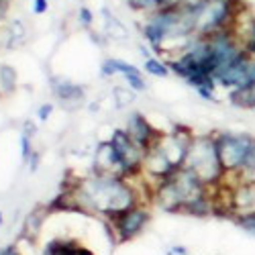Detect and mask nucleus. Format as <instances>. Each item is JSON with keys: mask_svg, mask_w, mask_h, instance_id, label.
I'll return each instance as SVG.
<instances>
[{"mask_svg": "<svg viewBox=\"0 0 255 255\" xmlns=\"http://www.w3.org/2000/svg\"><path fill=\"white\" fill-rule=\"evenodd\" d=\"M68 194L72 196L74 206L80 210L104 215L106 219L141 204L137 188L133 186L131 178L125 176L94 174L82 178L72 190H68Z\"/></svg>", "mask_w": 255, "mask_h": 255, "instance_id": "1", "label": "nucleus"}, {"mask_svg": "<svg viewBox=\"0 0 255 255\" xmlns=\"http://www.w3.org/2000/svg\"><path fill=\"white\" fill-rule=\"evenodd\" d=\"M184 167L192 169V172L212 190L219 188L221 184H225L229 180V174H227L223 159H221V153H219V145H217L215 133L194 137Z\"/></svg>", "mask_w": 255, "mask_h": 255, "instance_id": "2", "label": "nucleus"}, {"mask_svg": "<svg viewBox=\"0 0 255 255\" xmlns=\"http://www.w3.org/2000/svg\"><path fill=\"white\" fill-rule=\"evenodd\" d=\"M243 6V0H204V4L194 10L196 35H212L233 29L245 12Z\"/></svg>", "mask_w": 255, "mask_h": 255, "instance_id": "3", "label": "nucleus"}, {"mask_svg": "<svg viewBox=\"0 0 255 255\" xmlns=\"http://www.w3.org/2000/svg\"><path fill=\"white\" fill-rule=\"evenodd\" d=\"M215 139L227 174L239 176L255 145V137L245 131H215Z\"/></svg>", "mask_w": 255, "mask_h": 255, "instance_id": "4", "label": "nucleus"}, {"mask_svg": "<svg viewBox=\"0 0 255 255\" xmlns=\"http://www.w3.org/2000/svg\"><path fill=\"white\" fill-rule=\"evenodd\" d=\"M111 227H113V235L117 241L127 243L135 237H139L141 233L147 229V225L151 223V210L147 204H137L133 208H127L119 215L111 217Z\"/></svg>", "mask_w": 255, "mask_h": 255, "instance_id": "5", "label": "nucleus"}, {"mask_svg": "<svg viewBox=\"0 0 255 255\" xmlns=\"http://www.w3.org/2000/svg\"><path fill=\"white\" fill-rule=\"evenodd\" d=\"M227 198L231 206V219L237 212H247L255 208V182L229 176L227 180Z\"/></svg>", "mask_w": 255, "mask_h": 255, "instance_id": "6", "label": "nucleus"}, {"mask_svg": "<svg viewBox=\"0 0 255 255\" xmlns=\"http://www.w3.org/2000/svg\"><path fill=\"white\" fill-rule=\"evenodd\" d=\"M125 131L131 135V139L141 147V149H149V147L161 137V131H157L155 127L145 119V115L141 113H131L127 119V127Z\"/></svg>", "mask_w": 255, "mask_h": 255, "instance_id": "7", "label": "nucleus"}, {"mask_svg": "<svg viewBox=\"0 0 255 255\" xmlns=\"http://www.w3.org/2000/svg\"><path fill=\"white\" fill-rule=\"evenodd\" d=\"M102 76H123L125 82H127V86H131L137 92L147 88L143 72L137 66H133V63L125 61V59H117V57L106 59L102 63Z\"/></svg>", "mask_w": 255, "mask_h": 255, "instance_id": "8", "label": "nucleus"}, {"mask_svg": "<svg viewBox=\"0 0 255 255\" xmlns=\"http://www.w3.org/2000/svg\"><path fill=\"white\" fill-rule=\"evenodd\" d=\"M43 255H94L92 249H88L82 241L76 239H49Z\"/></svg>", "mask_w": 255, "mask_h": 255, "instance_id": "9", "label": "nucleus"}, {"mask_svg": "<svg viewBox=\"0 0 255 255\" xmlns=\"http://www.w3.org/2000/svg\"><path fill=\"white\" fill-rule=\"evenodd\" d=\"M235 33L241 41V45L243 49L255 57V16L253 14H241V18L237 20V25H235Z\"/></svg>", "mask_w": 255, "mask_h": 255, "instance_id": "10", "label": "nucleus"}, {"mask_svg": "<svg viewBox=\"0 0 255 255\" xmlns=\"http://www.w3.org/2000/svg\"><path fill=\"white\" fill-rule=\"evenodd\" d=\"M53 92L61 102H82L84 100V90L76 84L68 82V80H57L53 82Z\"/></svg>", "mask_w": 255, "mask_h": 255, "instance_id": "11", "label": "nucleus"}, {"mask_svg": "<svg viewBox=\"0 0 255 255\" xmlns=\"http://www.w3.org/2000/svg\"><path fill=\"white\" fill-rule=\"evenodd\" d=\"M143 70H145V74H149L153 78L172 76V70H169V66H167V59H161L157 55H147L145 63H143Z\"/></svg>", "mask_w": 255, "mask_h": 255, "instance_id": "12", "label": "nucleus"}, {"mask_svg": "<svg viewBox=\"0 0 255 255\" xmlns=\"http://www.w3.org/2000/svg\"><path fill=\"white\" fill-rule=\"evenodd\" d=\"M231 221L245 233H249V235H255V208L247 212H237V215H233Z\"/></svg>", "mask_w": 255, "mask_h": 255, "instance_id": "13", "label": "nucleus"}, {"mask_svg": "<svg viewBox=\"0 0 255 255\" xmlns=\"http://www.w3.org/2000/svg\"><path fill=\"white\" fill-rule=\"evenodd\" d=\"M16 88V72L10 66H0V90L2 92H12Z\"/></svg>", "mask_w": 255, "mask_h": 255, "instance_id": "14", "label": "nucleus"}, {"mask_svg": "<svg viewBox=\"0 0 255 255\" xmlns=\"http://www.w3.org/2000/svg\"><path fill=\"white\" fill-rule=\"evenodd\" d=\"M127 4H129V8H133L135 12L151 14V12L161 8V0H127Z\"/></svg>", "mask_w": 255, "mask_h": 255, "instance_id": "15", "label": "nucleus"}, {"mask_svg": "<svg viewBox=\"0 0 255 255\" xmlns=\"http://www.w3.org/2000/svg\"><path fill=\"white\" fill-rule=\"evenodd\" d=\"M235 178H243V180L255 182V145H253V149H251V153H249V157H247L243 169L239 172V176H235Z\"/></svg>", "mask_w": 255, "mask_h": 255, "instance_id": "16", "label": "nucleus"}, {"mask_svg": "<svg viewBox=\"0 0 255 255\" xmlns=\"http://www.w3.org/2000/svg\"><path fill=\"white\" fill-rule=\"evenodd\" d=\"M137 96V90H133L131 86H127V88H117L115 90V98H117V106H127V104H131Z\"/></svg>", "mask_w": 255, "mask_h": 255, "instance_id": "17", "label": "nucleus"}, {"mask_svg": "<svg viewBox=\"0 0 255 255\" xmlns=\"http://www.w3.org/2000/svg\"><path fill=\"white\" fill-rule=\"evenodd\" d=\"M20 153H23V159H29L33 153V147H31V137L27 133L20 135Z\"/></svg>", "mask_w": 255, "mask_h": 255, "instance_id": "18", "label": "nucleus"}, {"mask_svg": "<svg viewBox=\"0 0 255 255\" xmlns=\"http://www.w3.org/2000/svg\"><path fill=\"white\" fill-rule=\"evenodd\" d=\"M47 8H49L47 0H33V12L43 14V12H47Z\"/></svg>", "mask_w": 255, "mask_h": 255, "instance_id": "19", "label": "nucleus"}, {"mask_svg": "<svg viewBox=\"0 0 255 255\" xmlns=\"http://www.w3.org/2000/svg\"><path fill=\"white\" fill-rule=\"evenodd\" d=\"M51 113H53V104H43V106L39 109L37 117H39V121H47V119L51 117Z\"/></svg>", "mask_w": 255, "mask_h": 255, "instance_id": "20", "label": "nucleus"}, {"mask_svg": "<svg viewBox=\"0 0 255 255\" xmlns=\"http://www.w3.org/2000/svg\"><path fill=\"white\" fill-rule=\"evenodd\" d=\"M80 20H82V23L86 25V27L92 25V12H90L86 6H82V8H80Z\"/></svg>", "mask_w": 255, "mask_h": 255, "instance_id": "21", "label": "nucleus"}, {"mask_svg": "<svg viewBox=\"0 0 255 255\" xmlns=\"http://www.w3.org/2000/svg\"><path fill=\"white\" fill-rule=\"evenodd\" d=\"M182 6V0H161V8H174Z\"/></svg>", "mask_w": 255, "mask_h": 255, "instance_id": "22", "label": "nucleus"}, {"mask_svg": "<svg viewBox=\"0 0 255 255\" xmlns=\"http://www.w3.org/2000/svg\"><path fill=\"white\" fill-rule=\"evenodd\" d=\"M6 10H8V0H0V20L6 16Z\"/></svg>", "mask_w": 255, "mask_h": 255, "instance_id": "23", "label": "nucleus"}, {"mask_svg": "<svg viewBox=\"0 0 255 255\" xmlns=\"http://www.w3.org/2000/svg\"><path fill=\"white\" fill-rule=\"evenodd\" d=\"M2 221H4V217H2V212H0V227H2Z\"/></svg>", "mask_w": 255, "mask_h": 255, "instance_id": "24", "label": "nucleus"}]
</instances>
